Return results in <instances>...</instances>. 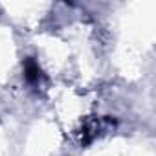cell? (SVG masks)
<instances>
[{"label": "cell", "instance_id": "6da1fadb", "mask_svg": "<svg viewBox=\"0 0 156 156\" xmlns=\"http://www.w3.org/2000/svg\"><path fill=\"white\" fill-rule=\"evenodd\" d=\"M39 66H37V62L35 61H28L26 62V79L30 81V83H37L39 81Z\"/></svg>", "mask_w": 156, "mask_h": 156}]
</instances>
